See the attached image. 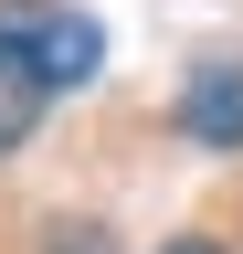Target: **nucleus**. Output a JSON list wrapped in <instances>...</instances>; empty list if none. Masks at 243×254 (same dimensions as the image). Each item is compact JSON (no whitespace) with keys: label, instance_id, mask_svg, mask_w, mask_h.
Listing matches in <instances>:
<instances>
[{"label":"nucleus","instance_id":"nucleus-4","mask_svg":"<svg viewBox=\"0 0 243 254\" xmlns=\"http://www.w3.org/2000/svg\"><path fill=\"white\" fill-rule=\"evenodd\" d=\"M159 254H222V244H201V233H180V244H159Z\"/></svg>","mask_w":243,"mask_h":254},{"label":"nucleus","instance_id":"nucleus-1","mask_svg":"<svg viewBox=\"0 0 243 254\" xmlns=\"http://www.w3.org/2000/svg\"><path fill=\"white\" fill-rule=\"evenodd\" d=\"M0 32H21L32 43V64L53 85H85L106 64V43H96V21H74V11H53V0H0Z\"/></svg>","mask_w":243,"mask_h":254},{"label":"nucleus","instance_id":"nucleus-2","mask_svg":"<svg viewBox=\"0 0 243 254\" xmlns=\"http://www.w3.org/2000/svg\"><path fill=\"white\" fill-rule=\"evenodd\" d=\"M180 138L201 148H243V53H211L191 85H180Z\"/></svg>","mask_w":243,"mask_h":254},{"label":"nucleus","instance_id":"nucleus-3","mask_svg":"<svg viewBox=\"0 0 243 254\" xmlns=\"http://www.w3.org/2000/svg\"><path fill=\"white\" fill-rule=\"evenodd\" d=\"M53 95H64V85L32 64V43H21V32H0V159H11V148L43 127V106H53Z\"/></svg>","mask_w":243,"mask_h":254}]
</instances>
